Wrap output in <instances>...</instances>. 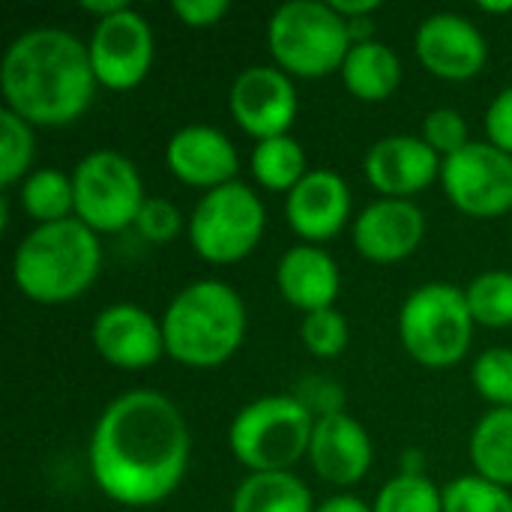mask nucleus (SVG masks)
I'll list each match as a JSON object with an SVG mask.
<instances>
[{"label": "nucleus", "instance_id": "nucleus-1", "mask_svg": "<svg viewBox=\"0 0 512 512\" xmlns=\"http://www.w3.org/2000/svg\"><path fill=\"white\" fill-rule=\"evenodd\" d=\"M189 429L177 405L153 390L117 396L96 420L90 471L96 486L123 507L165 501L189 468Z\"/></svg>", "mask_w": 512, "mask_h": 512}, {"label": "nucleus", "instance_id": "nucleus-2", "mask_svg": "<svg viewBox=\"0 0 512 512\" xmlns=\"http://www.w3.org/2000/svg\"><path fill=\"white\" fill-rule=\"evenodd\" d=\"M96 84L87 45L60 27L21 33L0 63L6 108L30 126L75 123L90 108Z\"/></svg>", "mask_w": 512, "mask_h": 512}, {"label": "nucleus", "instance_id": "nucleus-3", "mask_svg": "<svg viewBox=\"0 0 512 512\" xmlns=\"http://www.w3.org/2000/svg\"><path fill=\"white\" fill-rule=\"evenodd\" d=\"M102 249L96 231L81 219H63L33 228L15 249L12 279L36 303H69L99 276Z\"/></svg>", "mask_w": 512, "mask_h": 512}, {"label": "nucleus", "instance_id": "nucleus-4", "mask_svg": "<svg viewBox=\"0 0 512 512\" xmlns=\"http://www.w3.org/2000/svg\"><path fill=\"white\" fill-rule=\"evenodd\" d=\"M165 351L180 366H222L246 336V306L240 294L216 279L186 285L162 318Z\"/></svg>", "mask_w": 512, "mask_h": 512}, {"label": "nucleus", "instance_id": "nucleus-5", "mask_svg": "<svg viewBox=\"0 0 512 512\" xmlns=\"http://www.w3.org/2000/svg\"><path fill=\"white\" fill-rule=\"evenodd\" d=\"M312 411L297 396H264L249 402L228 429L231 453L252 474L288 471L312 444Z\"/></svg>", "mask_w": 512, "mask_h": 512}, {"label": "nucleus", "instance_id": "nucleus-6", "mask_svg": "<svg viewBox=\"0 0 512 512\" xmlns=\"http://www.w3.org/2000/svg\"><path fill=\"white\" fill-rule=\"evenodd\" d=\"M267 42L279 69L300 78H324L342 69L354 45L348 21L321 0L282 3L270 18Z\"/></svg>", "mask_w": 512, "mask_h": 512}, {"label": "nucleus", "instance_id": "nucleus-7", "mask_svg": "<svg viewBox=\"0 0 512 512\" xmlns=\"http://www.w3.org/2000/svg\"><path fill=\"white\" fill-rule=\"evenodd\" d=\"M474 324L465 291L450 282L420 285L399 312L405 351L429 369L456 366L471 348Z\"/></svg>", "mask_w": 512, "mask_h": 512}, {"label": "nucleus", "instance_id": "nucleus-8", "mask_svg": "<svg viewBox=\"0 0 512 512\" xmlns=\"http://www.w3.org/2000/svg\"><path fill=\"white\" fill-rule=\"evenodd\" d=\"M75 216L90 231H123L135 225L144 207V180L132 159L117 150H93L87 153L75 174Z\"/></svg>", "mask_w": 512, "mask_h": 512}, {"label": "nucleus", "instance_id": "nucleus-9", "mask_svg": "<svg viewBox=\"0 0 512 512\" xmlns=\"http://www.w3.org/2000/svg\"><path fill=\"white\" fill-rule=\"evenodd\" d=\"M264 225L267 213L258 192L234 180L210 189L198 201L189 222V240L204 261L234 264L258 246Z\"/></svg>", "mask_w": 512, "mask_h": 512}, {"label": "nucleus", "instance_id": "nucleus-10", "mask_svg": "<svg viewBox=\"0 0 512 512\" xmlns=\"http://www.w3.org/2000/svg\"><path fill=\"white\" fill-rule=\"evenodd\" d=\"M441 183L456 210L495 219L512 210V156L495 144L471 141L441 165Z\"/></svg>", "mask_w": 512, "mask_h": 512}, {"label": "nucleus", "instance_id": "nucleus-11", "mask_svg": "<svg viewBox=\"0 0 512 512\" xmlns=\"http://www.w3.org/2000/svg\"><path fill=\"white\" fill-rule=\"evenodd\" d=\"M90 66L102 87L132 90L138 87L153 63V30L144 15L123 9L111 18L96 21L90 36Z\"/></svg>", "mask_w": 512, "mask_h": 512}, {"label": "nucleus", "instance_id": "nucleus-12", "mask_svg": "<svg viewBox=\"0 0 512 512\" xmlns=\"http://www.w3.org/2000/svg\"><path fill=\"white\" fill-rule=\"evenodd\" d=\"M228 105L243 132L267 141L288 135L297 117V90L288 72L276 66H249L234 78Z\"/></svg>", "mask_w": 512, "mask_h": 512}, {"label": "nucleus", "instance_id": "nucleus-13", "mask_svg": "<svg viewBox=\"0 0 512 512\" xmlns=\"http://www.w3.org/2000/svg\"><path fill=\"white\" fill-rule=\"evenodd\" d=\"M420 63L444 81H468L486 66V39L474 21L456 12L429 15L417 27Z\"/></svg>", "mask_w": 512, "mask_h": 512}, {"label": "nucleus", "instance_id": "nucleus-14", "mask_svg": "<svg viewBox=\"0 0 512 512\" xmlns=\"http://www.w3.org/2000/svg\"><path fill=\"white\" fill-rule=\"evenodd\" d=\"M93 345L105 363L135 372L153 366L162 357L165 336H162V324H156L153 315L144 312L141 306L114 303L96 315Z\"/></svg>", "mask_w": 512, "mask_h": 512}, {"label": "nucleus", "instance_id": "nucleus-15", "mask_svg": "<svg viewBox=\"0 0 512 512\" xmlns=\"http://www.w3.org/2000/svg\"><path fill=\"white\" fill-rule=\"evenodd\" d=\"M426 234V216L414 201L381 198L369 204L354 222V246L375 264L405 261Z\"/></svg>", "mask_w": 512, "mask_h": 512}, {"label": "nucleus", "instance_id": "nucleus-16", "mask_svg": "<svg viewBox=\"0 0 512 512\" xmlns=\"http://www.w3.org/2000/svg\"><path fill=\"white\" fill-rule=\"evenodd\" d=\"M438 153L417 135H390L366 153V177L384 198H405L423 192L441 174Z\"/></svg>", "mask_w": 512, "mask_h": 512}, {"label": "nucleus", "instance_id": "nucleus-17", "mask_svg": "<svg viewBox=\"0 0 512 512\" xmlns=\"http://www.w3.org/2000/svg\"><path fill=\"white\" fill-rule=\"evenodd\" d=\"M285 216L294 234H300L303 240H330L342 231V225L351 216V189L336 171L312 168L288 192Z\"/></svg>", "mask_w": 512, "mask_h": 512}, {"label": "nucleus", "instance_id": "nucleus-18", "mask_svg": "<svg viewBox=\"0 0 512 512\" xmlns=\"http://www.w3.org/2000/svg\"><path fill=\"white\" fill-rule=\"evenodd\" d=\"M168 168L177 180L186 186L201 189H219L225 183H234V174L240 168L237 150L231 138L213 126H183L174 132L165 150Z\"/></svg>", "mask_w": 512, "mask_h": 512}, {"label": "nucleus", "instance_id": "nucleus-19", "mask_svg": "<svg viewBox=\"0 0 512 512\" xmlns=\"http://www.w3.org/2000/svg\"><path fill=\"white\" fill-rule=\"evenodd\" d=\"M309 456L321 480L333 486H354L372 468V441L354 417L336 411L315 420Z\"/></svg>", "mask_w": 512, "mask_h": 512}, {"label": "nucleus", "instance_id": "nucleus-20", "mask_svg": "<svg viewBox=\"0 0 512 512\" xmlns=\"http://www.w3.org/2000/svg\"><path fill=\"white\" fill-rule=\"evenodd\" d=\"M276 285L291 306L309 315L318 309H330L339 297V267L324 249L303 243L282 255L276 267Z\"/></svg>", "mask_w": 512, "mask_h": 512}, {"label": "nucleus", "instance_id": "nucleus-21", "mask_svg": "<svg viewBox=\"0 0 512 512\" xmlns=\"http://www.w3.org/2000/svg\"><path fill=\"white\" fill-rule=\"evenodd\" d=\"M402 78V63L396 51L378 39L354 42L345 63H342V81L351 96L363 102H381L387 99Z\"/></svg>", "mask_w": 512, "mask_h": 512}, {"label": "nucleus", "instance_id": "nucleus-22", "mask_svg": "<svg viewBox=\"0 0 512 512\" xmlns=\"http://www.w3.org/2000/svg\"><path fill=\"white\" fill-rule=\"evenodd\" d=\"M231 512H315L312 492L288 471L249 474L231 501Z\"/></svg>", "mask_w": 512, "mask_h": 512}, {"label": "nucleus", "instance_id": "nucleus-23", "mask_svg": "<svg viewBox=\"0 0 512 512\" xmlns=\"http://www.w3.org/2000/svg\"><path fill=\"white\" fill-rule=\"evenodd\" d=\"M471 462L477 477L512 486V408H492L471 435Z\"/></svg>", "mask_w": 512, "mask_h": 512}, {"label": "nucleus", "instance_id": "nucleus-24", "mask_svg": "<svg viewBox=\"0 0 512 512\" xmlns=\"http://www.w3.org/2000/svg\"><path fill=\"white\" fill-rule=\"evenodd\" d=\"M252 174L264 189L291 192L309 174L300 141H294L291 135L258 141L252 150Z\"/></svg>", "mask_w": 512, "mask_h": 512}, {"label": "nucleus", "instance_id": "nucleus-25", "mask_svg": "<svg viewBox=\"0 0 512 512\" xmlns=\"http://www.w3.org/2000/svg\"><path fill=\"white\" fill-rule=\"evenodd\" d=\"M21 207L39 225L69 219V213L75 210L72 177H66L57 168H36L33 174H27L21 186Z\"/></svg>", "mask_w": 512, "mask_h": 512}, {"label": "nucleus", "instance_id": "nucleus-26", "mask_svg": "<svg viewBox=\"0 0 512 512\" xmlns=\"http://www.w3.org/2000/svg\"><path fill=\"white\" fill-rule=\"evenodd\" d=\"M468 309L477 324L483 327H510L512 324V273L510 270H489L480 273L465 288Z\"/></svg>", "mask_w": 512, "mask_h": 512}, {"label": "nucleus", "instance_id": "nucleus-27", "mask_svg": "<svg viewBox=\"0 0 512 512\" xmlns=\"http://www.w3.org/2000/svg\"><path fill=\"white\" fill-rule=\"evenodd\" d=\"M375 512H444V492L423 474H399L375 498Z\"/></svg>", "mask_w": 512, "mask_h": 512}, {"label": "nucleus", "instance_id": "nucleus-28", "mask_svg": "<svg viewBox=\"0 0 512 512\" xmlns=\"http://www.w3.org/2000/svg\"><path fill=\"white\" fill-rule=\"evenodd\" d=\"M33 129L27 120H21L15 111H0V183L12 186L24 177V171L33 162Z\"/></svg>", "mask_w": 512, "mask_h": 512}, {"label": "nucleus", "instance_id": "nucleus-29", "mask_svg": "<svg viewBox=\"0 0 512 512\" xmlns=\"http://www.w3.org/2000/svg\"><path fill=\"white\" fill-rule=\"evenodd\" d=\"M444 512H512V495L483 477H459L444 489Z\"/></svg>", "mask_w": 512, "mask_h": 512}, {"label": "nucleus", "instance_id": "nucleus-30", "mask_svg": "<svg viewBox=\"0 0 512 512\" xmlns=\"http://www.w3.org/2000/svg\"><path fill=\"white\" fill-rule=\"evenodd\" d=\"M474 387L498 408H512V348H489L474 360Z\"/></svg>", "mask_w": 512, "mask_h": 512}, {"label": "nucleus", "instance_id": "nucleus-31", "mask_svg": "<svg viewBox=\"0 0 512 512\" xmlns=\"http://www.w3.org/2000/svg\"><path fill=\"white\" fill-rule=\"evenodd\" d=\"M300 336H303V345H306L309 354L324 357V360L339 357L345 351V345H348V321L333 306L318 309V312H309L303 318Z\"/></svg>", "mask_w": 512, "mask_h": 512}, {"label": "nucleus", "instance_id": "nucleus-32", "mask_svg": "<svg viewBox=\"0 0 512 512\" xmlns=\"http://www.w3.org/2000/svg\"><path fill=\"white\" fill-rule=\"evenodd\" d=\"M423 141L435 150V153H444L453 156L459 153L462 147H468V123L459 111L453 108H438L432 111L426 120H423Z\"/></svg>", "mask_w": 512, "mask_h": 512}, {"label": "nucleus", "instance_id": "nucleus-33", "mask_svg": "<svg viewBox=\"0 0 512 512\" xmlns=\"http://www.w3.org/2000/svg\"><path fill=\"white\" fill-rule=\"evenodd\" d=\"M138 231L150 240V243H168L177 237L183 219H180V210L165 201V198H147L138 219H135Z\"/></svg>", "mask_w": 512, "mask_h": 512}, {"label": "nucleus", "instance_id": "nucleus-34", "mask_svg": "<svg viewBox=\"0 0 512 512\" xmlns=\"http://www.w3.org/2000/svg\"><path fill=\"white\" fill-rule=\"evenodd\" d=\"M486 135H489V144H495L498 150L512 156V87L501 90L492 99L486 111Z\"/></svg>", "mask_w": 512, "mask_h": 512}, {"label": "nucleus", "instance_id": "nucleus-35", "mask_svg": "<svg viewBox=\"0 0 512 512\" xmlns=\"http://www.w3.org/2000/svg\"><path fill=\"white\" fill-rule=\"evenodd\" d=\"M171 9L189 27H210L231 9V3L228 0H174Z\"/></svg>", "mask_w": 512, "mask_h": 512}, {"label": "nucleus", "instance_id": "nucleus-36", "mask_svg": "<svg viewBox=\"0 0 512 512\" xmlns=\"http://www.w3.org/2000/svg\"><path fill=\"white\" fill-rule=\"evenodd\" d=\"M330 6L345 18V21H357L369 12H375L381 3L378 0H330Z\"/></svg>", "mask_w": 512, "mask_h": 512}, {"label": "nucleus", "instance_id": "nucleus-37", "mask_svg": "<svg viewBox=\"0 0 512 512\" xmlns=\"http://www.w3.org/2000/svg\"><path fill=\"white\" fill-rule=\"evenodd\" d=\"M315 512H375L369 510L360 498L354 495H336V498H327L324 504H318Z\"/></svg>", "mask_w": 512, "mask_h": 512}, {"label": "nucleus", "instance_id": "nucleus-38", "mask_svg": "<svg viewBox=\"0 0 512 512\" xmlns=\"http://www.w3.org/2000/svg\"><path fill=\"white\" fill-rule=\"evenodd\" d=\"M84 9L93 12V15H99V21H102V18H111V15H117V12L129 9V6H126V0H87Z\"/></svg>", "mask_w": 512, "mask_h": 512}, {"label": "nucleus", "instance_id": "nucleus-39", "mask_svg": "<svg viewBox=\"0 0 512 512\" xmlns=\"http://www.w3.org/2000/svg\"><path fill=\"white\" fill-rule=\"evenodd\" d=\"M480 9H483V12H510L512 0L510 3H486V0H483V3H480Z\"/></svg>", "mask_w": 512, "mask_h": 512}]
</instances>
